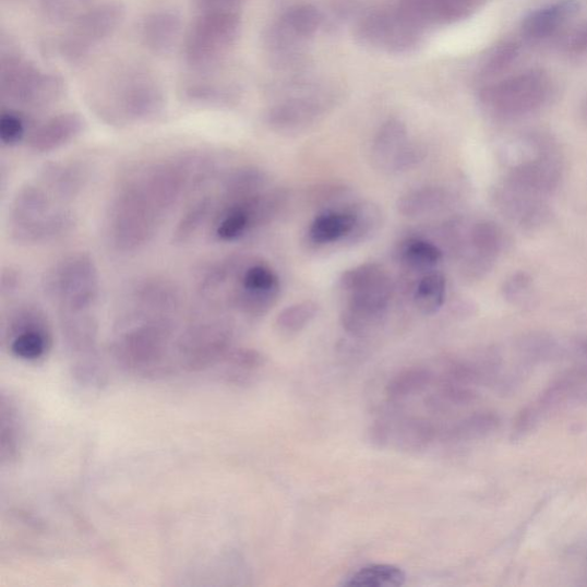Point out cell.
I'll return each instance as SVG.
<instances>
[{
    "instance_id": "1",
    "label": "cell",
    "mask_w": 587,
    "mask_h": 587,
    "mask_svg": "<svg viewBox=\"0 0 587 587\" xmlns=\"http://www.w3.org/2000/svg\"><path fill=\"white\" fill-rule=\"evenodd\" d=\"M94 104L99 116L111 124H140L163 116L166 97L152 74L129 67L105 82Z\"/></svg>"
},
{
    "instance_id": "2",
    "label": "cell",
    "mask_w": 587,
    "mask_h": 587,
    "mask_svg": "<svg viewBox=\"0 0 587 587\" xmlns=\"http://www.w3.org/2000/svg\"><path fill=\"white\" fill-rule=\"evenodd\" d=\"M75 227V216L38 182L20 188L10 205L9 235L19 244L56 241Z\"/></svg>"
},
{
    "instance_id": "3",
    "label": "cell",
    "mask_w": 587,
    "mask_h": 587,
    "mask_svg": "<svg viewBox=\"0 0 587 587\" xmlns=\"http://www.w3.org/2000/svg\"><path fill=\"white\" fill-rule=\"evenodd\" d=\"M164 217L132 176L110 201L106 219L108 241L122 254L139 252L154 239Z\"/></svg>"
},
{
    "instance_id": "4",
    "label": "cell",
    "mask_w": 587,
    "mask_h": 587,
    "mask_svg": "<svg viewBox=\"0 0 587 587\" xmlns=\"http://www.w3.org/2000/svg\"><path fill=\"white\" fill-rule=\"evenodd\" d=\"M173 336L170 318H129L112 343L111 351L119 364L145 378L166 376L173 366L169 350Z\"/></svg>"
},
{
    "instance_id": "5",
    "label": "cell",
    "mask_w": 587,
    "mask_h": 587,
    "mask_svg": "<svg viewBox=\"0 0 587 587\" xmlns=\"http://www.w3.org/2000/svg\"><path fill=\"white\" fill-rule=\"evenodd\" d=\"M44 288L60 313L89 311L99 298L98 267L86 253L68 255L48 271Z\"/></svg>"
},
{
    "instance_id": "6",
    "label": "cell",
    "mask_w": 587,
    "mask_h": 587,
    "mask_svg": "<svg viewBox=\"0 0 587 587\" xmlns=\"http://www.w3.org/2000/svg\"><path fill=\"white\" fill-rule=\"evenodd\" d=\"M552 93L553 83L548 73L528 70L486 85L480 100L492 116L514 119L543 107Z\"/></svg>"
},
{
    "instance_id": "7",
    "label": "cell",
    "mask_w": 587,
    "mask_h": 587,
    "mask_svg": "<svg viewBox=\"0 0 587 587\" xmlns=\"http://www.w3.org/2000/svg\"><path fill=\"white\" fill-rule=\"evenodd\" d=\"M239 13H197L184 43L185 61L196 72H207L227 59L239 38Z\"/></svg>"
},
{
    "instance_id": "8",
    "label": "cell",
    "mask_w": 587,
    "mask_h": 587,
    "mask_svg": "<svg viewBox=\"0 0 587 587\" xmlns=\"http://www.w3.org/2000/svg\"><path fill=\"white\" fill-rule=\"evenodd\" d=\"M2 99L24 108H43L56 103L63 94V81L53 73L43 72L24 57L10 53L0 62Z\"/></svg>"
},
{
    "instance_id": "9",
    "label": "cell",
    "mask_w": 587,
    "mask_h": 587,
    "mask_svg": "<svg viewBox=\"0 0 587 587\" xmlns=\"http://www.w3.org/2000/svg\"><path fill=\"white\" fill-rule=\"evenodd\" d=\"M233 348V332L221 321L196 323L175 343L177 364L191 372L221 366Z\"/></svg>"
},
{
    "instance_id": "10",
    "label": "cell",
    "mask_w": 587,
    "mask_h": 587,
    "mask_svg": "<svg viewBox=\"0 0 587 587\" xmlns=\"http://www.w3.org/2000/svg\"><path fill=\"white\" fill-rule=\"evenodd\" d=\"M125 15L119 3L92 7L71 22L60 43L61 57L72 63L92 56L121 26Z\"/></svg>"
},
{
    "instance_id": "11",
    "label": "cell",
    "mask_w": 587,
    "mask_h": 587,
    "mask_svg": "<svg viewBox=\"0 0 587 587\" xmlns=\"http://www.w3.org/2000/svg\"><path fill=\"white\" fill-rule=\"evenodd\" d=\"M2 337L11 355L28 363L47 357L53 344L48 314L33 303L19 304L5 315Z\"/></svg>"
},
{
    "instance_id": "12",
    "label": "cell",
    "mask_w": 587,
    "mask_h": 587,
    "mask_svg": "<svg viewBox=\"0 0 587 587\" xmlns=\"http://www.w3.org/2000/svg\"><path fill=\"white\" fill-rule=\"evenodd\" d=\"M422 29L396 9L366 15L358 22L356 36L367 47L403 53L418 47Z\"/></svg>"
},
{
    "instance_id": "13",
    "label": "cell",
    "mask_w": 587,
    "mask_h": 587,
    "mask_svg": "<svg viewBox=\"0 0 587 587\" xmlns=\"http://www.w3.org/2000/svg\"><path fill=\"white\" fill-rule=\"evenodd\" d=\"M61 331L64 344L76 358L75 369L80 378L97 370L98 322L88 311L63 312Z\"/></svg>"
},
{
    "instance_id": "14",
    "label": "cell",
    "mask_w": 587,
    "mask_h": 587,
    "mask_svg": "<svg viewBox=\"0 0 587 587\" xmlns=\"http://www.w3.org/2000/svg\"><path fill=\"white\" fill-rule=\"evenodd\" d=\"M579 11L578 0H554L525 17L522 35L530 44L556 39Z\"/></svg>"
},
{
    "instance_id": "15",
    "label": "cell",
    "mask_w": 587,
    "mask_h": 587,
    "mask_svg": "<svg viewBox=\"0 0 587 587\" xmlns=\"http://www.w3.org/2000/svg\"><path fill=\"white\" fill-rule=\"evenodd\" d=\"M483 3L484 0H400L397 9L423 28L467 19Z\"/></svg>"
},
{
    "instance_id": "16",
    "label": "cell",
    "mask_w": 587,
    "mask_h": 587,
    "mask_svg": "<svg viewBox=\"0 0 587 587\" xmlns=\"http://www.w3.org/2000/svg\"><path fill=\"white\" fill-rule=\"evenodd\" d=\"M182 301L179 288L171 280L147 278L133 288L131 318H170Z\"/></svg>"
},
{
    "instance_id": "17",
    "label": "cell",
    "mask_w": 587,
    "mask_h": 587,
    "mask_svg": "<svg viewBox=\"0 0 587 587\" xmlns=\"http://www.w3.org/2000/svg\"><path fill=\"white\" fill-rule=\"evenodd\" d=\"M438 436V428L428 420L409 418L390 424L388 421L376 422L371 432L373 443L385 446L394 438L398 448L405 451H420L427 448Z\"/></svg>"
},
{
    "instance_id": "18",
    "label": "cell",
    "mask_w": 587,
    "mask_h": 587,
    "mask_svg": "<svg viewBox=\"0 0 587 587\" xmlns=\"http://www.w3.org/2000/svg\"><path fill=\"white\" fill-rule=\"evenodd\" d=\"M85 125L77 112H62L32 130L27 140L28 147L38 154L55 152L79 139Z\"/></svg>"
},
{
    "instance_id": "19",
    "label": "cell",
    "mask_w": 587,
    "mask_h": 587,
    "mask_svg": "<svg viewBox=\"0 0 587 587\" xmlns=\"http://www.w3.org/2000/svg\"><path fill=\"white\" fill-rule=\"evenodd\" d=\"M323 115V106L312 98H294L283 101L266 112L267 125L279 132L299 131Z\"/></svg>"
},
{
    "instance_id": "20",
    "label": "cell",
    "mask_w": 587,
    "mask_h": 587,
    "mask_svg": "<svg viewBox=\"0 0 587 587\" xmlns=\"http://www.w3.org/2000/svg\"><path fill=\"white\" fill-rule=\"evenodd\" d=\"M38 177V183L61 203L75 199L87 179L82 166L61 161L44 165Z\"/></svg>"
},
{
    "instance_id": "21",
    "label": "cell",
    "mask_w": 587,
    "mask_h": 587,
    "mask_svg": "<svg viewBox=\"0 0 587 587\" xmlns=\"http://www.w3.org/2000/svg\"><path fill=\"white\" fill-rule=\"evenodd\" d=\"M182 32V19L171 10H157L148 14L141 27L145 48L154 55L168 53Z\"/></svg>"
},
{
    "instance_id": "22",
    "label": "cell",
    "mask_w": 587,
    "mask_h": 587,
    "mask_svg": "<svg viewBox=\"0 0 587 587\" xmlns=\"http://www.w3.org/2000/svg\"><path fill=\"white\" fill-rule=\"evenodd\" d=\"M408 129L399 120H390L383 124L374 139L372 147L373 161L381 170H393L396 157L408 145Z\"/></svg>"
},
{
    "instance_id": "23",
    "label": "cell",
    "mask_w": 587,
    "mask_h": 587,
    "mask_svg": "<svg viewBox=\"0 0 587 587\" xmlns=\"http://www.w3.org/2000/svg\"><path fill=\"white\" fill-rule=\"evenodd\" d=\"M22 446V426L16 404L11 396L2 395L0 402V456L2 464L17 462Z\"/></svg>"
},
{
    "instance_id": "24",
    "label": "cell",
    "mask_w": 587,
    "mask_h": 587,
    "mask_svg": "<svg viewBox=\"0 0 587 587\" xmlns=\"http://www.w3.org/2000/svg\"><path fill=\"white\" fill-rule=\"evenodd\" d=\"M266 184L263 171L253 167L238 168L224 178L221 192L224 205L252 197L262 192Z\"/></svg>"
},
{
    "instance_id": "25",
    "label": "cell",
    "mask_w": 587,
    "mask_h": 587,
    "mask_svg": "<svg viewBox=\"0 0 587 587\" xmlns=\"http://www.w3.org/2000/svg\"><path fill=\"white\" fill-rule=\"evenodd\" d=\"M354 217L349 209L326 211L315 218L310 227L309 236L314 243L326 244L346 240L351 232Z\"/></svg>"
},
{
    "instance_id": "26",
    "label": "cell",
    "mask_w": 587,
    "mask_h": 587,
    "mask_svg": "<svg viewBox=\"0 0 587 587\" xmlns=\"http://www.w3.org/2000/svg\"><path fill=\"white\" fill-rule=\"evenodd\" d=\"M502 231L491 221H481L471 228L470 243L474 257L469 261L477 271L488 268V264L500 253L502 248Z\"/></svg>"
},
{
    "instance_id": "27",
    "label": "cell",
    "mask_w": 587,
    "mask_h": 587,
    "mask_svg": "<svg viewBox=\"0 0 587 587\" xmlns=\"http://www.w3.org/2000/svg\"><path fill=\"white\" fill-rule=\"evenodd\" d=\"M214 207V200L211 196L195 201L178 220L172 232V243L184 245L191 242L212 217Z\"/></svg>"
},
{
    "instance_id": "28",
    "label": "cell",
    "mask_w": 587,
    "mask_h": 587,
    "mask_svg": "<svg viewBox=\"0 0 587 587\" xmlns=\"http://www.w3.org/2000/svg\"><path fill=\"white\" fill-rule=\"evenodd\" d=\"M446 199V192L441 188L426 187L400 196L397 208L406 217H419L441 209Z\"/></svg>"
},
{
    "instance_id": "29",
    "label": "cell",
    "mask_w": 587,
    "mask_h": 587,
    "mask_svg": "<svg viewBox=\"0 0 587 587\" xmlns=\"http://www.w3.org/2000/svg\"><path fill=\"white\" fill-rule=\"evenodd\" d=\"M183 96L192 105L209 108L229 106L235 98L229 86L203 80L189 83L183 89Z\"/></svg>"
},
{
    "instance_id": "30",
    "label": "cell",
    "mask_w": 587,
    "mask_h": 587,
    "mask_svg": "<svg viewBox=\"0 0 587 587\" xmlns=\"http://www.w3.org/2000/svg\"><path fill=\"white\" fill-rule=\"evenodd\" d=\"M433 373L422 368H411L395 375L386 388L391 402L397 403L423 392L433 381Z\"/></svg>"
},
{
    "instance_id": "31",
    "label": "cell",
    "mask_w": 587,
    "mask_h": 587,
    "mask_svg": "<svg viewBox=\"0 0 587 587\" xmlns=\"http://www.w3.org/2000/svg\"><path fill=\"white\" fill-rule=\"evenodd\" d=\"M277 24L304 41L319 32L323 24V15L312 5H299L287 11Z\"/></svg>"
},
{
    "instance_id": "32",
    "label": "cell",
    "mask_w": 587,
    "mask_h": 587,
    "mask_svg": "<svg viewBox=\"0 0 587 587\" xmlns=\"http://www.w3.org/2000/svg\"><path fill=\"white\" fill-rule=\"evenodd\" d=\"M406 582L405 573L393 564H371L350 576L344 585L355 587H399Z\"/></svg>"
},
{
    "instance_id": "33",
    "label": "cell",
    "mask_w": 587,
    "mask_h": 587,
    "mask_svg": "<svg viewBox=\"0 0 587 587\" xmlns=\"http://www.w3.org/2000/svg\"><path fill=\"white\" fill-rule=\"evenodd\" d=\"M399 259L412 269L426 271L435 267L442 261L443 253L433 242L410 239L402 244Z\"/></svg>"
},
{
    "instance_id": "34",
    "label": "cell",
    "mask_w": 587,
    "mask_h": 587,
    "mask_svg": "<svg viewBox=\"0 0 587 587\" xmlns=\"http://www.w3.org/2000/svg\"><path fill=\"white\" fill-rule=\"evenodd\" d=\"M349 211L354 217V225L351 232L346 238L347 242H364L380 229L382 213L375 203L370 201L359 202Z\"/></svg>"
},
{
    "instance_id": "35",
    "label": "cell",
    "mask_w": 587,
    "mask_h": 587,
    "mask_svg": "<svg viewBox=\"0 0 587 587\" xmlns=\"http://www.w3.org/2000/svg\"><path fill=\"white\" fill-rule=\"evenodd\" d=\"M446 296V280L440 273L424 276L415 291V304L427 315L435 314L444 304Z\"/></svg>"
},
{
    "instance_id": "36",
    "label": "cell",
    "mask_w": 587,
    "mask_h": 587,
    "mask_svg": "<svg viewBox=\"0 0 587 587\" xmlns=\"http://www.w3.org/2000/svg\"><path fill=\"white\" fill-rule=\"evenodd\" d=\"M261 352L250 348H233L225 359V373L233 382H245L264 366Z\"/></svg>"
},
{
    "instance_id": "37",
    "label": "cell",
    "mask_w": 587,
    "mask_h": 587,
    "mask_svg": "<svg viewBox=\"0 0 587 587\" xmlns=\"http://www.w3.org/2000/svg\"><path fill=\"white\" fill-rule=\"evenodd\" d=\"M520 56V44L516 40H504L490 52L481 67V77L493 80L506 73Z\"/></svg>"
},
{
    "instance_id": "38",
    "label": "cell",
    "mask_w": 587,
    "mask_h": 587,
    "mask_svg": "<svg viewBox=\"0 0 587 587\" xmlns=\"http://www.w3.org/2000/svg\"><path fill=\"white\" fill-rule=\"evenodd\" d=\"M320 306L311 300L291 304L278 314L277 326L285 333H299L318 318Z\"/></svg>"
},
{
    "instance_id": "39",
    "label": "cell",
    "mask_w": 587,
    "mask_h": 587,
    "mask_svg": "<svg viewBox=\"0 0 587 587\" xmlns=\"http://www.w3.org/2000/svg\"><path fill=\"white\" fill-rule=\"evenodd\" d=\"M27 120L15 109H4L0 116V141L7 147H15L27 137ZM29 135V134H28Z\"/></svg>"
},
{
    "instance_id": "40",
    "label": "cell",
    "mask_w": 587,
    "mask_h": 587,
    "mask_svg": "<svg viewBox=\"0 0 587 587\" xmlns=\"http://www.w3.org/2000/svg\"><path fill=\"white\" fill-rule=\"evenodd\" d=\"M41 11L56 22H73L88 10L93 0H39Z\"/></svg>"
},
{
    "instance_id": "41",
    "label": "cell",
    "mask_w": 587,
    "mask_h": 587,
    "mask_svg": "<svg viewBox=\"0 0 587 587\" xmlns=\"http://www.w3.org/2000/svg\"><path fill=\"white\" fill-rule=\"evenodd\" d=\"M558 50L568 57L587 56V21L564 29L555 39Z\"/></svg>"
},
{
    "instance_id": "42",
    "label": "cell",
    "mask_w": 587,
    "mask_h": 587,
    "mask_svg": "<svg viewBox=\"0 0 587 587\" xmlns=\"http://www.w3.org/2000/svg\"><path fill=\"white\" fill-rule=\"evenodd\" d=\"M21 283V276L16 268L8 266L3 269L2 278H0V291L2 297H10L17 290Z\"/></svg>"
},
{
    "instance_id": "43",
    "label": "cell",
    "mask_w": 587,
    "mask_h": 587,
    "mask_svg": "<svg viewBox=\"0 0 587 587\" xmlns=\"http://www.w3.org/2000/svg\"><path fill=\"white\" fill-rule=\"evenodd\" d=\"M582 117L584 119L585 122H587V96L585 98V100L583 101V105H582Z\"/></svg>"
}]
</instances>
